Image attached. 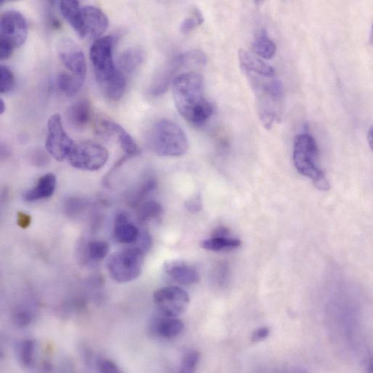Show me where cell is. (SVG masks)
I'll return each instance as SVG.
<instances>
[{
	"label": "cell",
	"mask_w": 373,
	"mask_h": 373,
	"mask_svg": "<svg viewBox=\"0 0 373 373\" xmlns=\"http://www.w3.org/2000/svg\"><path fill=\"white\" fill-rule=\"evenodd\" d=\"M177 110L190 124L201 127L214 113L213 105L203 96V77L198 72L179 75L172 82Z\"/></svg>",
	"instance_id": "6da1fadb"
},
{
	"label": "cell",
	"mask_w": 373,
	"mask_h": 373,
	"mask_svg": "<svg viewBox=\"0 0 373 373\" xmlns=\"http://www.w3.org/2000/svg\"><path fill=\"white\" fill-rule=\"evenodd\" d=\"M147 141L151 151L163 157H179L189 149L188 139L183 129L166 118L152 126Z\"/></svg>",
	"instance_id": "7a4b0ae2"
},
{
	"label": "cell",
	"mask_w": 373,
	"mask_h": 373,
	"mask_svg": "<svg viewBox=\"0 0 373 373\" xmlns=\"http://www.w3.org/2000/svg\"><path fill=\"white\" fill-rule=\"evenodd\" d=\"M245 73L257 96L261 121L266 129H270L281 118L284 93L283 84L279 80L261 79L247 71Z\"/></svg>",
	"instance_id": "3957f363"
},
{
	"label": "cell",
	"mask_w": 373,
	"mask_h": 373,
	"mask_svg": "<svg viewBox=\"0 0 373 373\" xmlns=\"http://www.w3.org/2000/svg\"><path fill=\"white\" fill-rule=\"evenodd\" d=\"M319 149L311 136L304 133L295 138L294 143V162L296 170L309 179L319 190L326 192L331 185L318 164Z\"/></svg>",
	"instance_id": "277c9868"
},
{
	"label": "cell",
	"mask_w": 373,
	"mask_h": 373,
	"mask_svg": "<svg viewBox=\"0 0 373 373\" xmlns=\"http://www.w3.org/2000/svg\"><path fill=\"white\" fill-rule=\"evenodd\" d=\"M207 64V57L199 51H191L177 55L162 65L153 76L149 93L155 97L162 95L179 75V70L186 67L202 66Z\"/></svg>",
	"instance_id": "5b68a950"
},
{
	"label": "cell",
	"mask_w": 373,
	"mask_h": 373,
	"mask_svg": "<svg viewBox=\"0 0 373 373\" xmlns=\"http://www.w3.org/2000/svg\"><path fill=\"white\" fill-rule=\"evenodd\" d=\"M145 252L138 247L125 248L114 253L107 262L112 278L119 283L136 280L140 275Z\"/></svg>",
	"instance_id": "8992f818"
},
{
	"label": "cell",
	"mask_w": 373,
	"mask_h": 373,
	"mask_svg": "<svg viewBox=\"0 0 373 373\" xmlns=\"http://www.w3.org/2000/svg\"><path fill=\"white\" fill-rule=\"evenodd\" d=\"M114 38L107 36L94 40L90 47V57L100 87L118 74L114 59Z\"/></svg>",
	"instance_id": "52a82bcc"
},
{
	"label": "cell",
	"mask_w": 373,
	"mask_h": 373,
	"mask_svg": "<svg viewBox=\"0 0 373 373\" xmlns=\"http://www.w3.org/2000/svg\"><path fill=\"white\" fill-rule=\"evenodd\" d=\"M110 159V152L99 143L86 141L75 143L68 156L70 164L84 171H98Z\"/></svg>",
	"instance_id": "ba28073f"
},
{
	"label": "cell",
	"mask_w": 373,
	"mask_h": 373,
	"mask_svg": "<svg viewBox=\"0 0 373 373\" xmlns=\"http://www.w3.org/2000/svg\"><path fill=\"white\" fill-rule=\"evenodd\" d=\"M75 142L65 131L62 118L59 114L51 116L47 123L46 151L57 162H63L73 148Z\"/></svg>",
	"instance_id": "9c48e42d"
},
{
	"label": "cell",
	"mask_w": 373,
	"mask_h": 373,
	"mask_svg": "<svg viewBox=\"0 0 373 373\" xmlns=\"http://www.w3.org/2000/svg\"><path fill=\"white\" fill-rule=\"evenodd\" d=\"M153 300L162 315L175 318L183 314L190 303L189 294L177 286L160 288L154 293Z\"/></svg>",
	"instance_id": "30bf717a"
},
{
	"label": "cell",
	"mask_w": 373,
	"mask_h": 373,
	"mask_svg": "<svg viewBox=\"0 0 373 373\" xmlns=\"http://www.w3.org/2000/svg\"><path fill=\"white\" fill-rule=\"evenodd\" d=\"M29 34L27 21L18 11L5 12L0 20V40H3L14 48L26 42Z\"/></svg>",
	"instance_id": "8fae6325"
},
{
	"label": "cell",
	"mask_w": 373,
	"mask_h": 373,
	"mask_svg": "<svg viewBox=\"0 0 373 373\" xmlns=\"http://www.w3.org/2000/svg\"><path fill=\"white\" fill-rule=\"evenodd\" d=\"M57 51L60 60L71 74L86 78V57L78 44L70 38H64L59 41Z\"/></svg>",
	"instance_id": "7c38bea8"
},
{
	"label": "cell",
	"mask_w": 373,
	"mask_h": 373,
	"mask_svg": "<svg viewBox=\"0 0 373 373\" xmlns=\"http://www.w3.org/2000/svg\"><path fill=\"white\" fill-rule=\"evenodd\" d=\"M97 130L101 136L114 137L119 143L127 157L136 156L139 153L136 142L121 126L112 120L101 118L97 124Z\"/></svg>",
	"instance_id": "4fadbf2b"
},
{
	"label": "cell",
	"mask_w": 373,
	"mask_h": 373,
	"mask_svg": "<svg viewBox=\"0 0 373 373\" xmlns=\"http://www.w3.org/2000/svg\"><path fill=\"white\" fill-rule=\"evenodd\" d=\"M81 14L86 38L94 40L102 38L110 25L103 12L97 7L87 5L81 8Z\"/></svg>",
	"instance_id": "5bb4252c"
},
{
	"label": "cell",
	"mask_w": 373,
	"mask_h": 373,
	"mask_svg": "<svg viewBox=\"0 0 373 373\" xmlns=\"http://www.w3.org/2000/svg\"><path fill=\"white\" fill-rule=\"evenodd\" d=\"M164 272L177 283L185 285L197 284L200 280L197 270L182 261H170L164 264Z\"/></svg>",
	"instance_id": "9a60e30c"
},
{
	"label": "cell",
	"mask_w": 373,
	"mask_h": 373,
	"mask_svg": "<svg viewBox=\"0 0 373 373\" xmlns=\"http://www.w3.org/2000/svg\"><path fill=\"white\" fill-rule=\"evenodd\" d=\"M141 233L138 227L130 220L126 211H120L116 215L114 227V237L116 242L123 244H131L138 242Z\"/></svg>",
	"instance_id": "2e32d148"
},
{
	"label": "cell",
	"mask_w": 373,
	"mask_h": 373,
	"mask_svg": "<svg viewBox=\"0 0 373 373\" xmlns=\"http://www.w3.org/2000/svg\"><path fill=\"white\" fill-rule=\"evenodd\" d=\"M151 329L154 335L165 339H171L183 332L185 324L177 318L162 315L153 320Z\"/></svg>",
	"instance_id": "e0dca14e"
},
{
	"label": "cell",
	"mask_w": 373,
	"mask_h": 373,
	"mask_svg": "<svg viewBox=\"0 0 373 373\" xmlns=\"http://www.w3.org/2000/svg\"><path fill=\"white\" fill-rule=\"evenodd\" d=\"M240 246L242 242L238 238L231 236L224 227L218 229L211 237L203 240L201 243L203 249L216 252L231 250Z\"/></svg>",
	"instance_id": "ac0fdd59"
},
{
	"label": "cell",
	"mask_w": 373,
	"mask_h": 373,
	"mask_svg": "<svg viewBox=\"0 0 373 373\" xmlns=\"http://www.w3.org/2000/svg\"><path fill=\"white\" fill-rule=\"evenodd\" d=\"M146 61V52L140 47L127 48L118 61V70L125 77L133 75Z\"/></svg>",
	"instance_id": "d6986e66"
},
{
	"label": "cell",
	"mask_w": 373,
	"mask_h": 373,
	"mask_svg": "<svg viewBox=\"0 0 373 373\" xmlns=\"http://www.w3.org/2000/svg\"><path fill=\"white\" fill-rule=\"evenodd\" d=\"M92 107L88 99H81L72 104L67 112V118L70 125L76 129H83L90 123Z\"/></svg>",
	"instance_id": "ffe728a7"
},
{
	"label": "cell",
	"mask_w": 373,
	"mask_h": 373,
	"mask_svg": "<svg viewBox=\"0 0 373 373\" xmlns=\"http://www.w3.org/2000/svg\"><path fill=\"white\" fill-rule=\"evenodd\" d=\"M57 179L55 175L48 173L41 177L36 185L28 190L24 199L29 202L38 201L51 198L55 191Z\"/></svg>",
	"instance_id": "44dd1931"
},
{
	"label": "cell",
	"mask_w": 373,
	"mask_h": 373,
	"mask_svg": "<svg viewBox=\"0 0 373 373\" xmlns=\"http://www.w3.org/2000/svg\"><path fill=\"white\" fill-rule=\"evenodd\" d=\"M239 61L244 70L255 73L261 77H274V69L262 60L250 53L245 50H240L238 53Z\"/></svg>",
	"instance_id": "7402d4cb"
},
{
	"label": "cell",
	"mask_w": 373,
	"mask_h": 373,
	"mask_svg": "<svg viewBox=\"0 0 373 373\" xmlns=\"http://www.w3.org/2000/svg\"><path fill=\"white\" fill-rule=\"evenodd\" d=\"M60 10L64 18L70 25L75 29L81 38H86L84 34L81 8L79 3L75 0H65L59 3Z\"/></svg>",
	"instance_id": "603a6c76"
},
{
	"label": "cell",
	"mask_w": 373,
	"mask_h": 373,
	"mask_svg": "<svg viewBox=\"0 0 373 373\" xmlns=\"http://www.w3.org/2000/svg\"><path fill=\"white\" fill-rule=\"evenodd\" d=\"M127 86V77L118 70V75L101 87L105 97L117 101L123 97Z\"/></svg>",
	"instance_id": "cb8c5ba5"
},
{
	"label": "cell",
	"mask_w": 373,
	"mask_h": 373,
	"mask_svg": "<svg viewBox=\"0 0 373 373\" xmlns=\"http://www.w3.org/2000/svg\"><path fill=\"white\" fill-rule=\"evenodd\" d=\"M157 187V182L151 176L144 178L135 190L131 192L129 203L130 205L137 207L140 203L145 201L146 198Z\"/></svg>",
	"instance_id": "d4e9b609"
},
{
	"label": "cell",
	"mask_w": 373,
	"mask_h": 373,
	"mask_svg": "<svg viewBox=\"0 0 373 373\" xmlns=\"http://www.w3.org/2000/svg\"><path fill=\"white\" fill-rule=\"evenodd\" d=\"M86 78L64 72L57 77L60 90L68 96H74L82 88Z\"/></svg>",
	"instance_id": "484cf974"
},
{
	"label": "cell",
	"mask_w": 373,
	"mask_h": 373,
	"mask_svg": "<svg viewBox=\"0 0 373 373\" xmlns=\"http://www.w3.org/2000/svg\"><path fill=\"white\" fill-rule=\"evenodd\" d=\"M136 208L138 218L142 223L157 220L164 212L162 204L154 200L145 201Z\"/></svg>",
	"instance_id": "4316f807"
},
{
	"label": "cell",
	"mask_w": 373,
	"mask_h": 373,
	"mask_svg": "<svg viewBox=\"0 0 373 373\" xmlns=\"http://www.w3.org/2000/svg\"><path fill=\"white\" fill-rule=\"evenodd\" d=\"M256 53L264 59H271L276 53V47L274 42L270 39L267 32L261 31L257 35L254 44Z\"/></svg>",
	"instance_id": "83f0119b"
},
{
	"label": "cell",
	"mask_w": 373,
	"mask_h": 373,
	"mask_svg": "<svg viewBox=\"0 0 373 373\" xmlns=\"http://www.w3.org/2000/svg\"><path fill=\"white\" fill-rule=\"evenodd\" d=\"M204 22V17L198 9H195L192 14L186 18L180 25V31L184 35L190 34Z\"/></svg>",
	"instance_id": "f1b7e54d"
},
{
	"label": "cell",
	"mask_w": 373,
	"mask_h": 373,
	"mask_svg": "<svg viewBox=\"0 0 373 373\" xmlns=\"http://www.w3.org/2000/svg\"><path fill=\"white\" fill-rule=\"evenodd\" d=\"M88 255L95 261L103 259L110 253V245L100 240H92L88 244Z\"/></svg>",
	"instance_id": "f546056e"
},
{
	"label": "cell",
	"mask_w": 373,
	"mask_h": 373,
	"mask_svg": "<svg viewBox=\"0 0 373 373\" xmlns=\"http://www.w3.org/2000/svg\"><path fill=\"white\" fill-rule=\"evenodd\" d=\"M200 353L197 350H190L187 352L182 359L179 372L190 373L196 372L199 361Z\"/></svg>",
	"instance_id": "4dcf8cb0"
},
{
	"label": "cell",
	"mask_w": 373,
	"mask_h": 373,
	"mask_svg": "<svg viewBox=\"0 0 373 373\" xmlns=\"http://www.w3.org/2000/svg\"><path fill=\"white\" fill-rule=\"evenodd\" d=\"M15 86V77L12 70L4 65L0 67V92L2 94L13 90Z\"/></svg>",
	"instance_id": "1f68e13d"
},
{
	"label": "cell",
	"mask_w": 373,
	"mask_h": 373,
	"mask_svg": "<svg viewBox=\"0 0 373 373\" xmlns=\"http://www.w3.org/2000/svg\"><path fill=\"white\" fill-rule=\"evenodd\" d=\"M34 343L31 340L24 342L20 350V359L24 366H30L34 360Z\"/></svg>",
	"instance_id": "d6a6232c"
},
{
	"label": "cell",
	"mask_w": 373,
	"mask_h": 373,
	"mask_svg": "<svg viewBox=\"0 0 373 373\" xmlns=\"http://www.w3.org/2000/svg\"><path fill=\"white\" fill-rule=\"evenodd\" d=\"M186 210L191 214H197L203 209V200L200 194L192 195L185 202Z\"/></svg>",
	"instance_id": "836d02e7"
},
{
	"label": "cell",
	"mask_w": 373,
	"mask_h": 373,
	"mask_svg": "<svg viewBox=\"0 0 373 373\" xmlns=\"http://www.w3.org/2000/svg\"><path fill=\"white\" fill-rule=\"evenodd\" d=\"M33 319V314L28 309H21L15 313L14 321L16 326L24 327L28 326Z\"/></svg>",
	"instance_id": "e575fe53"
},
{
	"label": "cell",
	"mask_w": 373,
	"mask_h": 373,
	"mask_svg": "<svg viewBox=\"0 0 373 373\" xmlns=\"http://www.w3.org/2000/svg\"><path fill=\"white\" fill-rule=\"evenodd\" d=\"M98 368L99 371L101 372H120V370L118 369V366L114 362H112V361L108 359L99 360Z\"/></svg>",
	"instance_id": "d590c367"
},
{
	"label": "cell",
	"mask_w": 373,
	"mask_h": 373,
	"mask_svg": "<svg viewBox=\"0 0 373 373\" xmlns=\"http://www.w3.org/2000/svg\"><path fill=\"white\" fill-rule=\"evenodd\" d=\"M15 48L8 42L0 40V58L2 61L8 59L13 54Z\"/></svg>",
	"instance_id": "8d00e7d4"
},
{
	"label": "cell",
	"mask_w": 373,
	"mask_h": 373,
	"mask_svg": "<svg viewBox=\"0 0 373 373\" xmlns=\"http://www.w3.org/2000/svg\"><path fill=\"white\" fill-rule=\"evenodd\" d=\"M270 335L268 328H261L254 332L252 335V341L254 342H260L266 339Z\"/></svg>",
	"instance_id": "74e56055"
},
{
	"label": "cell",
	"mask_w": 373,
	"mask_h": 373,
	"mask_svg": "<svg viewBox=\"0 0 373 373\" xmlns=\"http://www.w3.org/2000/svg\"><path fill=\"white\" fill-rule=\"evenodd\" d=\"M31 222V216L23 212H18L17 216L18 225L22 229L28 228Z\"/></svg>",
	"instance_id": "f35d334b"
},
{
	"label": "cell",
	"mask_w": 373,
	"mask_h": 373,
	"mask_svg": "<svg viewBox=\"0 0 373 373\" xmlns=\"http://www.w3.org/2000/svg\"><path fill=\"white\" fill-rule=\"evenodd\" d=\"M373 129H372V127H371L369 130H368V143H369V146L371 149H372V140H373Z\"/></svg>",
	"instance_id": "ab89813d"
},
{
	"label": "cell",
	"mask_w": 373,
	"mask_h": 373,
	"mask_svg": "<svg viewBox=\"0 0 373 373\" xmlns=\"http://www.w3.org/2000/svg\"><path fill=\"white\" fill-rule=\"evenodd\" d=\"M6 110V105L3 99H0V115L5 113Z\"/></svg>",
	"instance_id": "60d3db41"
}]
</instances>
